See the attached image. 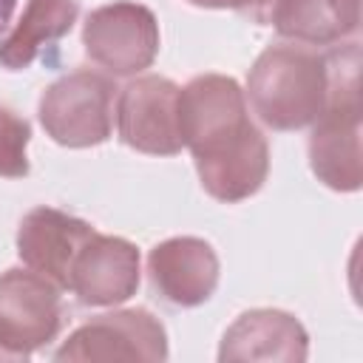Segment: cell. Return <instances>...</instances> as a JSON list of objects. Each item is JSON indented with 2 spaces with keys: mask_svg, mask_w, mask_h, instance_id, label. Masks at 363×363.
Wrapping results in <instances>:
<instances>
[{
  "mask_svg": "<svg viewBox=\"0 0 363 363\" xmlns=\"http://www.w3.org/2000/svg\"><path fill=\"white\" fill-rule=\"evenodd\" d=\"M139 286V250L116 235L94 233L77 252L68 292L85 306H113L128 301Z\"/></svg>",
  "mask_w": 363,
  "mask_h": 363,
  "instance_id": "obj_9",
  "label": "cell"
},
{
  "mask_svg": "<svg viewBox=\"0 0 363 363\" xmlns=\"http://www.w3.org/2000/svg\"><path fill=\"white\" fill-rule=\"evenodd\" d=\"M147 275L162 301L173 306L204 303L218 284V258L213 247L193 235H179L156 244L147 255Z\"/></svg>",
  "mask_w": 363,
  "mask_h": 363,
  "instance_id": "obj_11",
  "label": "cell"
},
{
  "mask_svg": "<svg viewBox=\"0 0 363 363\" xmlns=\"http://www.w3.org/2000/svg\"><path fill=\"white\" fill-rule=\"evenodd\" d=\"M281 37L329 45L360 28V0H286L272 23Z\"/></svg>",
  "mask_w": 363,
  "mask_h": 363,
  "instance_id": "obj_15",
  "label": "cell"
},
{
  "mask_svg": "<svg viewBox=\"0 0 363 363\" xmlns=\"http://www.w3.org/2000/svg\"><path fill=\"white\" fill-rule=\"evenodd\" d=\"M94 233L96 230L77 216L54 207H34L20 221L17 252L28 269L40 272L54 286L68 289L74 258Z\"/></svg>",
  "mask_w": 363,
  "mask_h": 363,
  "instance_id": "obj_10",
  "label": "cell"
},
{
  "mask_svg": "<svg viewBox=\"0 0 363 363\" xmlns=\"http://www.w3.org/2000/svg\"><path fill=\"white\" fill-rule=\"evenodd\" d=\"M201 187L218 201H241L261 190L269 170V147L261 130L247 119L235 130L193 150Z\"/></svg>",
  "mask_w": 363,
  "mask_h": 363,
  "instance_id": "obj_8",
  "label": "cell"
},
{
  "mask_svg": "<svg viewBox=\"0 0 363 363\" xmlns=\"http://www.w3.org/2000/svg\"><path fill=\"white\" fill-rule=\"evenodd\" d=\"M0 360H3V354H0Z\"/></svg>",
  "mask_w": 363,
  "mask_h": 363,
  "instance_id": "obj_20",
  "label": "cell"
},
{
  "mask_svg": "<svg viewBox=\"0 0 363 363\" xmlns=\"http://www.w3.org/2000/svg\"><path fill=\"white\" fill-rule=\"evenodd\" d=\"M31 128L23 116H17L11 108L0 105V176L6 179H23L28 176V147Z\"/></svg>",
  "mask_w": 363,
  "mask_h": 363,
  "instance_id": "obj_16",
  "label": "cell"
},
{
  "mask_svg": "<svg viewBox=\"0 0 363 363\" xmlns=\"http://www.w3.org/2000/svg\"><path fill=\"white\" fill-rule=\"evenodd\" d=\"M250 105L272 130L312 125L329 99L326 57L303 45H269L247 77Z\"/></svg>",
  "mask_w": 363,
  "mask_h": 363,
  "instance_id": "obj_1",
  "label": "cell"
},
{
  "mask_svg": "<svg viewBox=\"0 0 363 363\" xmlns=\"http://www.w3.org/2000/svg\"><path fill=\"white\" fill-rule=\"evenodd\" d=\"M119 139L150 156H173L182 145L179 130V85L167 77H139L128 82L116 102Z\"/></svg>",
  "mask_w": 363,
  "mask_h": 363,
  "instance_id": "obj_7",
  "label": "cell"
},
{
  "mask_svg": "<svg viewBox=\"0 0 363 363\" xmlns=\"http://www.w3.org/2000/svg\"><path fill=\"white\" fill-rule=\"evenodd\" d=\"M193 6H204V9H227V0H190Z\"/></svg>",
  "mask_w": 363,
  "mask_h": 363,
  "instance_id": "obj_19",
  "label": "cell"
},
{
  "mask_svg": "<svg viewBox=\"0 0 363 363\" xmlns=\"http://www.w3.org/2000/svg\"><path fill=\"white\" fill-rule=\"evenodd\" d=\"M329 99L312 122L309 162L315 176L340 193H352L363 182L360 159V48L349 43L326 54Z\"/></svg>",
  "mask_w": 363,
  "mask_h": 363,
  "instance_id": "obj_2",
  "label": "cell"
},
{
  "mask_svg": "<svg viewBox=\"0 0 363 363\" xmlns=\"http://www.w3.org/2000/svg\"><path fill=\"white\" fill-rule=\"evenodd\" d=\"M57 360H164V326L147 309H122L82 323L54 354Z\"/></svg>",
  "mask_w": 363,
  "mask_h": 363,
  "instance_id": "obj_6",
  "label": "cell"
},
{
  "mask_svg": "<svg viewBox=\"0 0 363 363\" xmlns=\"http://www.w3.org/2000/svg\"><path fill=\"white\" fill-rule=\"evenodd\" d=\"M247 122L244 91L233 77L201 74L179 88V130L182 145L193 150L235 130Z\"/></svg>",
  "mask_w": 363,
  "mask_h": 363,
  "instance_id": "obj_12",
  "label": "cell"
},
{
  "mask_svg": "<svg viewBox=\"0 0 363 363\" xmlns=\"http://www.w3.org/2000/svg\"><path fill=\"white\" fill-rule=\"evenodd\" d=\"M116 85L96 71H71L45 88L40 122L45 133L65 147L102 145L113 128Z\"/></svg>",
  "mask_w": 363,
  "mask_h": 363,
  "instance_id": "obj_3",
  "label": "cell"
},
{
  "mask_svg": "<svg viewBox=\"0 0 363 363\" xmlns=\"http://www.w3.org/2000/svg\"><path fill=\"white\" fill-rule=\"evenodd\" d=\"M85 54L113 77L145 71L159 54V23L142 3L119 0L88 14L82 28Z\"/></svg>",
  "mask_w": 363,
  "mask_h": 363,
  "instance_id": "obj_5",
  "label": "cell"
},
{
  "mask_svg": "<svg viewBox=\"0 0 363 363\" xmlns=\"http://www.w3.org/2000/svg\"><path fill=\"white\" fill-rule=\"evenodd\" d=\"M62 329L60 286L34 269L0 275V354L20 360L43 349Z\"/></svg>",
  "mask_w": 363,
  "mask_h": 363,
  "instance_id": "obj_4",
  "label": "cell"
},
{
  "mask_svg": "<svg viewBox=\"0 0 363 363\" xmlns=\"http://www.w3.org/2000/svg\"><path fill=\"white\" fill-rule=\"evenodd\" d=\"M309 354L306 329L281 309H252L244 312L227 332L218 349L221 363L233 360H281L298 363Z\"/></svg>",
  "mask_w": 363,
  "mask_h": 363,
  "instance_id": "obj_13",
  "label": "cell"
},
{
  "mask_svg": "<svg viewBox=\"0 0 363 363\" xmlns=\"http://www.w3.org/2000/svg\"><path fill=\"white\" fill-rule=\"evenodd\" d=\"M227 6H233L241 17H247L250 23L258 26H272L275 17L281 14V9L286 6V0H227Z\"/></svg>",
  "mask_w": 363,
  "mask_h": 363,
  "instance_id": "obj_17",
  "label": "cell"
},
{
  "mask_svg": "<svg viewBox=\"0 0 363 363\" xmlns=\"http://www.w3.org/2000/svg\"><path fill=\"white\" fill-rule=\"evenodd\" d=\"M14 6H17V0H0V34H3V28L9 26V20H11V14H14Z\"/></svg>",
  "mask_w": 363,
  "mask_h": 363,
  "instance_id": "obj_18",
  "label": "cell"
},
{
  "mask_svg": "<svg viewBox=\"0 0 363 363\" xmlns=\"http://www.w3.org/2000/svg\"><path fill=\"white\" fill-rule=\"evenodd\" d=\"M79 14V0H28L14 28L0 40V65L28 68L45 48L62 40Z\"/></svg>",
  "mask_w": 363,
  "mask_h": 363,
  "instance_id": "obj_14",
  "label": "cell"
}]
</instances>
